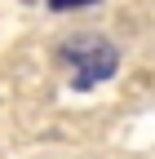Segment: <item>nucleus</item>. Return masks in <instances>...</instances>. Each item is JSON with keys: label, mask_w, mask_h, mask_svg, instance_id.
<instances>
[{"label": "nucleus", "mask_w": 155, "mask_h": 159, "mask_svg": "<svg viewBox=\"0 0 155 159\" xmlns=\"http://www.w3.org/2000/svg\"><path fill=\"white\" fill-rule=\"evenodd\" d=\"M80 5H98V0H49V9H80Z\"/></svg>", "instance_id": "nucleus-2"}, {"label": "nucleus", "mask_w": 155, "mask_h": 159, "mask_svg": "<svg viewBox=\"0 0 155 159\" xmlns=\"http://www.w3.org/2000/svg\"><path fill=\"white\" fill-rule=\"evenodd\" d=\"M62 62L75 71V84L80 89H93L120 66V53H115L111 40L102 35H75L71 44H62Z\"/></svg>", "instance_id": "nucleus-1"}]
</instances>
